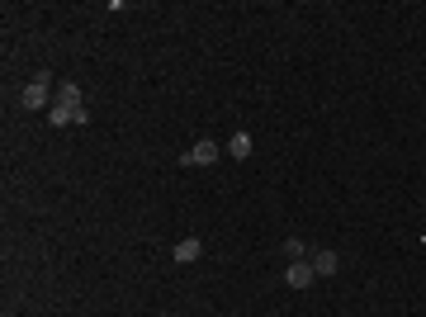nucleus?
<instances>
[{"mask_svg":"<svg viewBox=\"0 0 426 317\" xmlns=\"http://www.w3.org/2000/svg\"><path fill=\"white\" fill-rule=\"evenodd\" d=\"M223 152H227V157L232 161H247L256 152V143H252V133H242V128H237L232 138H227V147H223Z\"/></svg>","mask_w":426,"mask_h":317,"instance_id":"6","label":"nucleus"},{"mask_svg":"<svg viewBox=\"0 0 426 317\" xmlns=\"http://www.w3.org/2000/svg\"><path fill=\"white\" fill-rule=\"evenodd\" d=\"M280 246H284V261H308V256H313V251H308V241H303V237H284Z\"/></svg>","mask_w":426,"mask_h":317,"instance_id":"8","label":"nucleus"},{"mask_svg":"<svg viewBox=\"0 0 426 317\" xmlns=\"http://www.w3.org/2000/svg\"><path fill=\"white\" fill-rule=\"evenodd\" d=\"M47 85H52V76H47V71H38V76L29 80V85H24V90H19V104H24V109H43L47 104Z\"/></svg>","mask_w":426,"mask_h":317,"instance_id":"2","label":"nucleus"},{"mask_svg":"<svg viewBox=\"0 0 426 317\" xmlns=\"http://www.w3.org/2000/svg\"><path fill=\"white\" fill-rule=\"evenodd\" d=\"M313 280H317L313 261H289V265H284V285H289V289H308Z\"/></svg>","mask_w":426,"mask_h":317,"instance_id":"4","label":"nucleus"},{"mask_svg":"<svg viewBox=\"0 0 426 317\" xmlns=\"http://www.w3.org/2000/svg\"><path fill=\"white\" fill-rule=\"evenodd\" d=\"M47 124L52 128H85L90 124V109H85V104H52V109H47Z\"/></svg>","mask_w":426,"mask_h":317,"instance_id":"1","label":"nucleus"},{"mask_svg":"<svg viewBox=\"0 0 426 317\" xmlns=\"http://www.w3.org/2000/svg\"><path fill=\"white\" fill-rule=\"evenodd\" d=\"M199 256H204V241L199 237H180L175 241V261H180V265H194Z\"/></svg>","mask_w":426,"mask_h":317,"instance_id":"7","label":"nucleus"},{"mask_svg":"<svg viewBox=\"0 0 426 317\" xmlns=\"http://www.w3.org/2000/svg\"><path fill=\"white\" fill-rule=\"evenodd\" d=\"M422 246H426V237H422Z\"/></svg>","mask_w":426,"mask_h":317,"instance_id":"9","label":"nucleus"},{"mask_svg":"<svg viewBox=\"0 0 426 317\" xmlns=\"http://www.w3.org/2000/svg\"><path fill=\"white\" fill-rule=\"evenodd\" d=\"M308 261H313V275H317V280H331V275L341 270V256L331 251V246H322V251H313V256H308Z\"/></svg>","mask_w":426,"mask_h":317,"instance_id":"5","label":"nucleus"},{"mask_svg":"<svg viewBox=\"0 0 426 317\" xmlns=\"http://www.w3.org/2000/svg\"><path fill=\"white\" fill-rule=\"evenodd\" d=\"M218 157H223V147L213 143V138H199V143H194L185 157H180V166H213Z\"/></svg>","mask_w":426,"mask_h":317,"instance_id":"3","label":"nucleus"}]
</instances>
